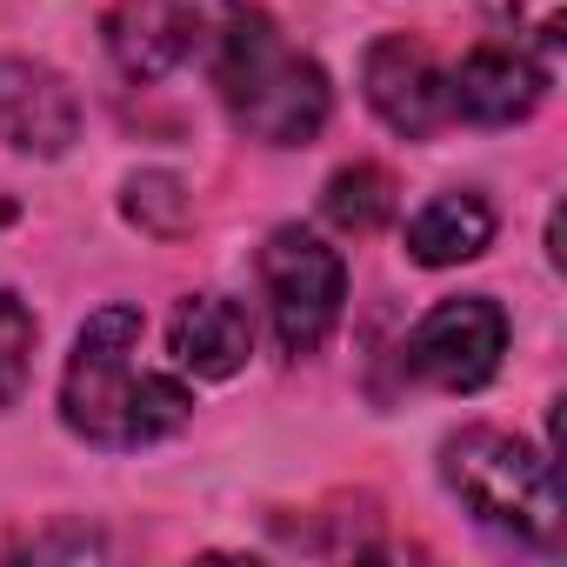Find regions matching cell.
<instances>
[{
    "label": "cell",
    "mask_w": 567,
    "mask_h": 567,
    "mask_svg": "<svg viewBox=\"0 0 567 567\" xmlns=\"http://www.w3.org/2000/svg\"><path fill=\"white\" fill-rule=\"evenodd\" d=\"M394 214V181L381 167H341L328 181V220L348 234H374Z\"/></svg>",
    "instance_id": "cell-12"
},
{
    "label": "cell",
    "mask_w": 567,
    "mask_h": 567,
    "mask_svg": "<svg viewBox=\"0 0 567 567\" xmlns=\"http://www.w3.org/2000/svg\"><path fill=\"white\" fill-rule=\"evenodd\" d=\"M507 354V315L487 301V295H461V301H441L401 348V368L421 381V388H441V394H474L494 381Z\"/></svg>",
    "instance_id": "cell-6"
},
{
    "label": "cell",
    "mask_w": 567,
    "mask_h": 567,
    "mask_svg": "<svg viewBox=\"0 0 567 567\" xmlns=\"http://www.w3.org/2000/svg\"><path fill=\"white\" fill-rule=\"evenodd\" d=\"M127 214L147 220L154 234H181V220H187V194H181L174 174H141V181L127 187Z\"/></svg>",
    "instance_id": "cell-14"
},
{
    "label": "cell",
    "mask_w": 567,
    "mask_h": 567,
    "mask_svg": "<svg viewBox=\"0 0 567 567\" xmlns=\"http://www.w3.org/2000/svg\"><path fill=\"white\" fill-rule=\"evenodd\" d=\"M494 240V207L481 194H434L414 220H408V254L421 267H454L474 260Z\"/></svg>",
    "instance_id": "cell-11"
},
{
    "label": "cell",
    "mask_w": 567,
    "mask_h": 567,
    "mask_svg": "<svg viewBox=\"0 0 567 567\" xmlns=\"http://www.w3.org/2000/svg\"><path fill=\"white\" fill-rule=\"evenodd\" d=\"M167 348L194 381H227L254 354V321L227 295H194V301H181V315L167 328Z\"/></svg>",
    "instance_id": "cell-10"
},
{
    "label": "cell",
    "mask_w": 567,
    "mask_h": 567,
    "mask_svg": "<svg viewBox=\"0 0 567 567\" xmlns=\"http://www.w3.org/2000/svg\"><path fill=\"white\" fill-rule=\"evenodd\" d=\"M141 334H147L141 308H101V315H87V328L68 354L61 414L94 447H147L194 414V394L181 381L141 368Z\"/></svg>",
    "instance_id": "cell-1"
},
{
    "label": "cell",
    "mask_w": 567,
    "mask_h": 567,
    "mask_svg": "<svg viewBox=\"0 0 567 567\" xmlns=\"http://www.w3.org/2000/svg\"><path fill=\"white\" fill-rule=\"evenodd\" d=\"M234 14L240 0H121L107 14V48L121 74L161 81V74H181L187 61H214Z\"/></svg>",
    "instance_id": "cell-5"
},
{
    "label": "cell",
    "mask_w": 567,
    "mask_h": 567,
    "mask_svg": "<svg viewBox=\"0 0 567 567\" xmlns=\"http://www.w3.org/2000/svg\"><path fill=\"white\" fill-rule=\"evenodd\" d=\"M8 220H14V200H8V194H0V227H8Z\"/></svg>",
    "instance_id": "cell-16"
},
{
    "label": "cell",
    "mask_w": 567,
    "mask_h": 567,
    "mask_svg": "<svg viewBox=\"0 0 567 567\" xmlns=\"http://www.w3.org/2000/svg\"><path fill=\"white\" fill-rule=\"evenodd\" d=\"M547 94V68L520 48V41H487L474 48L454 74H447V101L454 114L481 121V127H507V121H527Z\"/></svg>",
    "instance_id": "cell-8"
},
{
    "label": "cell",
    "mask_w": 567,
    "mask_h": 567,
    "mask_svg": "<svg viewBox=\"0 0 567 567\" xmlns=\"http://www.w3.org/2000/svg\"><path fill=\"white\" fill-rule=\"evenodd\" d=\"M441 474L461 494V507L527 547H560V487H554V461L501 427H467L441 447Z\"/></svg>",
    "instance_id": "cell-3"
},
{
    "label": "cell",
    "mask_w": 567,
    "mask_h": 567,
    "mask_svg": "<svg viewBox=\"0 0 567 567\" xmlns=\"http://www.w3.org/2000/svg\"><path fill=\"white\" fill-rule=\"evenodd\" d=\"M81 134V101L68 94L61 74L34 68V61H0V141L21 154H68Z\"/></svg>",
    "instance_id": "cell-9"
},
{
    "label": "cell",
    "mask_w": 567,
    "mask_h": 567,
    "mask_svg": "<svg viewBox=\"0 0 567 567\" xmlns=\"http://www.w3.org/2000/svg\"><path fill=\"white\" fill-rule=\"evenodd\" d=\"M260 288H267L280 348H288V354H315L334 334V321H341L348 267H341V254L321 234H308V227H274L267 247H260Z\"/></svg>",
    "instance_id": "cell-4"
},
{
    "label": "cell",
    "mask_w": 567,
    "mask_h": 567,
    "mask_svg": "<svg viewBox=\"0 0 567 567\" xmlns=\"http://www.w3.org/2000/svg\"><path fill=\"white\" fill-rule=\"evenodd\" d=\"M34 368V315L0 288V408H14Z\"/></svg>",
    "instance_id": "cell-13"
},
{
    "label": "cell",
    "mask_w": 567,
    "mask_h": 567,
    "mask_svg": "<svg viewBox=\"0 0 567 567\" xmlns=\"http://www.w3.org/2000/svg\"><path fill=\"white\" fill-rule=\"evenodd\" d=\"M560 8L567 0H494V14L514 28V41L527 48H560Z\"/></svg>",
    "instance_id": "cell-15"
},
{
    "label": "cell",
    "mask_w": 567,
    "mask_h": 567,
    "mask_svg": "<svg viewBox=\"0 0 567 567\" xmlns=\"http://www.w3.org/2000/svg\"><path fill=\"white\" fill-rule=\"evenodd\" d=\"M214 87H220L234 127L267 147H308L334 107L328 74L254 8H240L227 21V34L214 48Z\"/></svg>",
    "instance_id": "cell-2"
},
{
    "label": "cell",
    "mask_w": 567,
    "mask_h": 567,
    "mask_svg": "<svg viewBox=\"0 0 567 567\" xmlns=\"http://www.w3.org/2000/svg\"><path fill=\"white\" fill-rule=\"evenodd\" d=\"M368 101H374V114H381L394 134H408V141H427V134L454 114L441 61H434V48L414 41V34H388V41L368 48Z\"/></svg>",
    "instance_id": "cell-7"
}]
</instances>
